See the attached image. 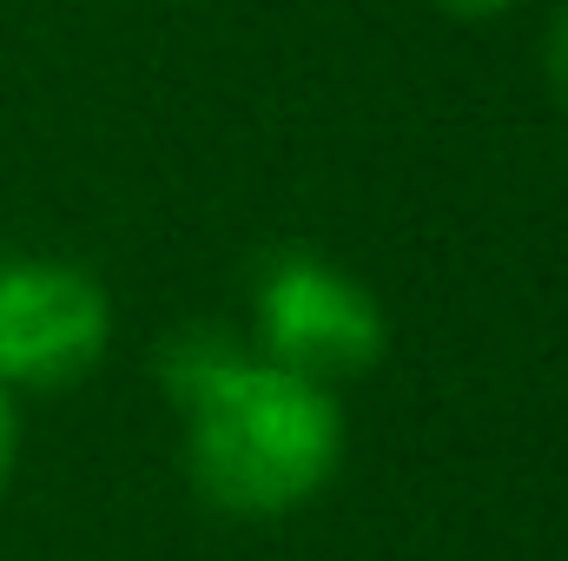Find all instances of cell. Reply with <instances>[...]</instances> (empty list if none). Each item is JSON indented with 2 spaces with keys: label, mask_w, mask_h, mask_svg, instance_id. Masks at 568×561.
<instances>
[{
  "label": "cell",
  "mask_w": 568,
  "mask_h": 561,
  "mask_svg": "<svg viewBox=\"0 0 568 561\" xmlns=\"http://www.w3.org/2000/svg\"><path fill=\"white\" fill-rule=\"evenodd\" d=\"M13 449H20V429H13V404H7V384H0V489L13 476Z\"/></svg>",
  "instance_id": "cell-4"
},
{
  "label": "cell",
  "mask_w": 568,
  "mask_h": 561,
  "mask_svg": "<svg viewBox=\"0 0 568 561\" xmlns=\"http://www.w3.org/2000/svg\"><path fill=\"white\" fill-rule=\"evenodd\" d=\"M258 337L278 370H297L311 384L364 377L390 344L384 310L364 284L297 252L272 258V272L258 284Z\"/></svg>",
  "instance_id": "cell-2"
},
{
  "label": "cell",
  "mask_w": 568,
  "mask_h": 561,
  "mask_svg": "<svg viewBox=\"0 0 568 561\" xmlns=\"http://www.w3.org/2000/svg\"><path fill=\"white\" fill-rule=\"evenodd\" d=\"M106 350V290L73 265L0 272V384L60 390Z\"/></svg>",
  "instance_id": "cell-3"
},
{
  "label": "cell",
  "mask_w": 568,
  "mask_h": 561,
  "mask_svg": "<svg viewBox=\"0 0 568 561\" xmlns=\"http://www.w3.org/2000/svg\"><path fill=\"white\" fill-rule=\"evenodd\" d=\"M165 384L192 404V482L225 516H284L311 502L344 456L331 390L297 370L185 344Z\"/></svg>",
  "instance_id": "cell-1"
},
{
  "label": "cell",
  "mask_w": 568,
  "mask_h": 561,
  "mask_svg": "<svg viewBox=\"0 0 568 561\" xmlns=\"http://www.w3.org/2000/svg\"><path fill=\"white\" fill-rule=\"evenodd\" d=\"M549 67H556V80L568 86V7L556 13V33H549Z\"/></svg>",
  "instance_id": "cell-6"
},
{
  "label": "cell",
  "mask_w": 568,
  "mask_h": 561,
  "mask_svg": "<svg viewBox=\"0 0 568 561\" xmlns=\"http://www.w3.org/2000/svg\"><path fill=\"white\" fill-rule=\"evenodd\" d=\"M443 13H456V20H496V13H509L516 0H436Z\"/></svg>",
  "instance_id": "cell-5"
}]
</instances>
